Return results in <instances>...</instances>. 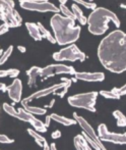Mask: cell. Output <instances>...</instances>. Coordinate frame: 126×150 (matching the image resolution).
<instances>
[{"instance_id":"obj_1","label":"cell","mask_w":126,"mask_h":150,"mask_svg":"<svg viewBox=\"0 0 126 150\" xmlns=\"http://www.w3.org/2000/svg\"><path fill=\"white\" fill-rule=\"evenodd\" d=\"M101 64L115 74L126 71V33L115 30L102 39L98 47Z\"/></svg>"},{"instance_id":"obj_2","label":"cell","mask_w":126,"mask_h":150,"mask_svg":"<svg viewBox=\"0 0 126 150\" xmlns=\"http://www.w3.org/2000/svg\"><path fill=\"white\" fill-rule=\"evenodd\" d=\"M50 25L53 30L56 43L59 45H68L77 41L80 35V27L75 26L74 20L55 13L51 18Z\"/></svg>"},{"instance_id":"obj_3","label":"cell","mask_w":126,"mask_h":150,"mask_svg":"<svg viewBox=\"0 0 126 150\" xmlns=\"http://www.w3.org/2000/svg\"><path fill=\"white\" fill-rule=\"evenodd\" d=\"M110 22H112L114 26L117 27V28L120 27L121 25L120 20L113 11L105 7L94 8L88 18L90 33L96 36L103 35L109 29L108 24Z\"/></svg>"},{"instance_id":"obj_4","label":"cell","mask_w":126,"mask_h":150,"mask_svg":"<svg viewBox=\"0 0 126 150\" xmlns=\"http://www.w3.org/2000/svg\"><path fill=\"white\" fill-rule=\"evenodd\" d=\"M61 84H55V85L50 86V87L45 88V89L37 91V92L33 93L30 96L26 97L24 99H22V104H29L31 101L35 100V99L43 98V97H46L50 94H57L60 97H64L73 81L71 79H67V78H61Z\"/></svg>"},{"instance_id":"obj_5","label":"cell","mask_w":126,"mask_h":150,"mask_svg":"<svg viewBox=\"0 0 126 150\" xmlns=\"http://www.w3.org/2000/svg\"><path fill=\"white\" fill-rule=\"evenodd\" d=\"M3 109L6 113H8V115H11V117L22 120V122H26L31 124L32 126H33V128L35 129L37 132L44 133L47 131V128H46L45 124H44L42 120L36 119V117H34V115L28 112L24 107L18 108V110H15L12 105L8 104V103H3Z\"/></svg>"},{"instance_id":"obj_6","label":"cell","mask_w":126,"mask_h":150,"mask_svg":"<svg viewBox=\"0 0 126 150\" xmlns=\"http://www.w3.org/2000/svg\"><path fill=\"white\" fill-rule=\"evenodd\" d=\"M0 20L9 28H18L22 20L18 12L14 9L13 0H0Z\"/></svg>"},{"instance_id":"obj_7","label":"cell","mask_w":126,"mask_h":150,"mask_svg":"<svg viewBox=\"0 0 126 150\" xmlns=\"http://www.w3.org/2000/svg\"><path fill=\"white\" fill-rule=\"evenodd\" d=\"M97 97L98 93L97 92H88V93H81V94H75L72 96L68 97V103L72 107H77V108H83L96 112L94 105L97 102Z\"/></svg>"},{"instance_id":"obj_8","label":"cell","mask_w":126,"mask_h":150,"mask_svg":"<svg viewBox=\"0 0 126 150\" xmlns=\"http://www.w3.org/2000/svg\"><path fill=\"white\" fill-rule=\"evenodd\" d=\"M53 58L56 61H72L73 62V61L79 60L83 62L87 58V55L83 51H80L75 44H71L54 53Z\"/></svg>"},{"instance_id":"obj_9","label":"cell","mask_w":126,"mask_h":150,"mask_svg":"<svg viewBox=\"0 0 126 150\" xmlns=\"http://www.w3.org/2000/svg\"><path fill=\"white\" fill-rule=\"evenodd\" d=\"M75 69L74 67H69V65L61 64V63H57V64H50L47 65L46 67H43L41 71V77L43 79H47V78L53 77L55 75H75Z\"/></svg>"},{"instance_id":"obj_10","label":"cell","mask_w":126,"mask_h":150,"mask_svg":"<svg viewBox=\"0 0 126 150\" xmlns=\"http://www.w3.org/2000/svg\"><path fill=\"white\" fill-rule=\"evenodd\" d=\"M73 117H74L76 124H78L79 126H80V128L83 130V132H85V134H87L88 136H89L90 138H91L92 140H93L94 142L98 145L99 148H100L101 150H107L106 147H105L104 144H103V141L101 140L100 137H99V135L94 132L93 127H92L91 125L87 122V120L83 119V117H80L77 112H73Z\"/></svg>"},{"instance_id":"obj_11","label":"cell","mask_w":126,"mask_h":150,"mask_svg":"<svg viewBox=\"0 0 126 150\" xmlns=\"http://www.w3.org/2000/svg\"><path fill=\"white\" fill-rule=\"evenodd\" d=\"M98 135L102 141L110 142L113 144H126V133L125 134H117V133H111L108 131L106 125L101 124L98 128Z\"/></svg>"},{"instance_id":"obj_12","label":"cell","mask_w":126,"mask_h":150,"mask_svg":"<svg viewBox=\"0 0 126 150\" xmlns=\"http://www.w3.org/2000/svg\"><path fill=\"white\" fill-rule=\"evenodd\" d=\"M22 8L31 11H39V12H54L58 13L60 11L59 7L50 2H20Z\"/></svg>"},{"instance_id":"obj_13","label":"cell","mask_w":126,"mask_h":150,"mask_svg":"<svg viewBox=\"0 0 126 150\" xmlns=\"http://www.w3.org/2000/svg\"><path fill=\"white\" fill-rule=\"evenodd\" d=\"M8 96L13 102L18 103L22 100V84L20 79H14L11 85L7 86Z\"/></svg>"},{"instance_id":"obj_14","label":"cell","mask_w":126,"mask_h":150,"mask_svg":"<svg viewBox=\"0 0 126 150\" xmlns=\"http://www.w3.org/2000/svg\"><path fill=\"white\" fill-rule=\"evenodd\" d=\"M75 79L79 81L85 82H102L105 80V75L103 73H85V71H79L75 73Z\"/></svg>"},{"instance_id":"obj_15","label":"cell","mask_w":126,"mask_h":150,"mask_svg":"<svg viewBox=\"0 0 126 150\" xmlns=\"http://www.w3.org/2000/svg\"><path fill=\"white\" fill-rule=\"evenodd\" d=\"M42 69L39 67H32L29 71H27V76H28V85L30 87L35 86L37 82L38 77H41Z\"/></svg>"},{"instance_id":"obj_16","label":"cell","mask_w":126,"mask_h":150,"mask_svg":"<svg viewBox=\"0 0 126 150\" xmlns=\"http://www.w3.org/2000/svg\"><path fill=\"white\" fill-rule=\"evenodd\" d=\"M26 27H27V30H28L29 34L32 38H33L35 41H41L43 39L41 35V32L39 30V27H38L37 24L35 23H26Z\"/></svg>"},{"instance_id":"obj_17","label":"cell","mask_w":126,"mask_h":150,"mask_svg":"<svg viewBox=\"0 0 126 150\" xmlns=\"http://www.w3.org/2000/svg\"><path fill=\"white\" fill-rule=\"evenodd\" d=\"M73 143H74V147L76 150H93L83 135H77V136H75L74 140H73Z\"/></svg>"},{"instance_id":"obj_18","label":"cell","mask_w":126,"mask_h":150,"mask_svg":"<svg viewBox=\"0 0 126 150\" xmlns=\"http://www.w3.org/2000/svg\"><path fill=\"white\" fill-rule=\"evenodd\" d=\"M50 117L51 120H53L54 122H58L60 125H63V126H72V125H75L76 122L75 120H71V119H68V117H65L63 115H59L57 113H51L50 115Z\"/></svg>"},{"instance_id":"obj_19","label":"cell","mask_w":126,"mask_h":150,"mask_svg":"<svg viewBox=\"0 0 126 150\" xmlns=\"http://www.w3.org/2000/svg\"><path fill=\"white\" fill-rule=\"evenodd\" d=\"M71 9H72V12L75 16V20L78 21L79 24L83 25V26L88 24V18H85V16H83V10L79 8V6L77 5L76 3H73L72 5H71Z\"/></svg>"},{"instance_id":"obj_20","label":"cell","mask_w":126,"mask_h":150,"mask_svg":"<svg viewBox=\"0 0 126 150\" xmlns=\"http://www.w3.org/2000/svg\"><path fill=\"white\" fill-rule=\"evenodd\" d=\"M28 133L30 134V136H32L34 139H35L36 143H37L40 147H42V148H43L44 143L47 142V140H46V139L44 138L42 135H40L39 132H37L36 130H33V129H28Z\"/></svg>"},{"instance_id":"obj_21","label":"cell","mask_w":126,"mask_h":150,"mask_svg":"<svg viewBox=\"0 0 126 150\" xmlns=\"http://www.w3.org/2000/svg\"><path fill=\"white\" fill-rule=\"evenodd\" d=\"M38 27H39V30L41 32V35L43 38H45V39H47L48 41L50 42V43L52 44H55L56 43V40L55 38H54L53 35H51V33H50L49 31L47 30V29L45 28V27L43 26V25L41 24V23H38Z\"/></svg>"},{"instance_id":"obj_22","label":"cell","mask_w":126,"mask_h":150,"mask_svg":"<svg viewBox=\"0 0 126 150\" xmlns=\"http://www.w3.org/2000/svg\"><path fill=\"white\" fill-rule=\"evenodd\" d=\"M22 107L26 109L28 112L32 113V115H43L46 113V108H42V107L37 106H31L30 104H22Z\"/></svg>"},{"instance_id":"obj_23","label":"cell","mask_w":126,"mask_h":150,"mask_svg":"<svg viewBox=\"0 0 126 150\" xmlns=\"http://www.w3.org/2000/svg\"><path fill=\"white\" fill-rule=\"evenodd\" d=\"M113 117L117 120V126L118 127H126V117L123 115L122 111L115 110L113 111Z\"/></svg>"},{"instance_id":"obj_24","label":"cell","mask_w":126,"mask_h":150,"mask_svg":"<svg viewBox=\"0 0 126 150\" xmlns=\"http://www.w3.org/2000/svg\"><path fill=\"white\" fill-rule=\"evenodd\" d=\"M20 75V71L16 69H0V78L9 77L16 79V77Z\"/></svg>"},{"instance_id":"obj_25","label":"cell","mask_w":126,"mask_h":150,"mask_svg":"<svg viewBox=\"0 0 126 150\" xmlns=\"http://www.w3.org/2000/svg\"><path fill=\"white\" fill-rule=\"evenodd\" d=\"M100 95L104 97V98H107V99H114V100H118V99H120V96H119L115 91H113V89L111 91H107V90L100 91Z\"/></svg>"},{"instance_id":"obj_26","label":"cell","mask_w":126,"mask_h":150,"mask_svg":"<svg viewBox=\"0 0 126 150\" xmlns=\"http://www.w3.org/2000/svg\"><path fill=\"white\" fill-rule=\"evenodd\" d=\"M12 51H13V46H12V45H10L9 47L5 50V51H3L1 57H0V65L4 64V63L7 61V59L10 57V55H11Z\"/></svg>"},{"instance_id":"obj_27","label":"cell","mask_w":126,"mask_h":150,"mask_svg":"<svg viewBox=\"0 0 126 150\" xmlns=\"http://www.w3.org/2000/svg\"><path fill=\"white\" fill-rule=\"evenodd\" d=\"M59 10L63 13V16H66V18H72V20H75V16H74V14H73L72 10L69 9L65 4H60Z\"/></svg>"},{"instance_id":"obj_28","label":"cell","mask_w":126,"mask_h":150,"mask_svg":"<svg viewBox=\"0 0 126 150\" xmlns=\"http://www.w3.org/2000/svg\"><path fill=\"white\" fill-rule=\"evenodd\" d=\"M73 2H75V3H77V4H80V5H83V6H85V8H88V9H94V8H97V5H96V3L94 2H87V1H85V0H72Z\"/></svg>"},{"instance_id":"obj_29","label":"cell","mask_w":126,"mask_h":150,"mask_svg":"<svg viewBox=\"0 0 126 150\" xmlns=\"http://www.w3.org/2000/svg\"><path fill=\"white\" fill-rule=\"evenodd\" d=\"M0 143H2V144H11V143H13V140L8 138L5 135L0 134Z\"/></svg>"},{"instance_id":"obj_30","label":"cell","mask_w":126,"mask_h":150,"mask_svg":"<svg viewBox=\"0 0 126 150\" xmlns=\"http://www.w3.org/2000/svg\"><path fill=\"white\" fill-rule=\"evenodd\" d=\"M113 91H115V92H116L120 97L123 96V95L126 94V84H125L124 86H122L121 88H114Z\"/></svg>"},{"instance_id":"obj_31","label":"cell","mask_w":126,"mask_h":150,"mask_svg":"<svg viewBox=\"0 0 126 150\" xmlns=\"http://www.w3.org/2000/svg\"><path fill=\"white\" fill-rule=\"evenodd\" d=\"M8 30H9V26L3 23V24L0 26V36L3 35V34H5V33H7Z\"/></svg>"},{"instance_id":"obj_32","label":"cell","mask_w":126,"mask_h":150,"mask_svg":"<svg viewBox=\"0 0 126 150\" xmlns=\"http://www.w3.org/2000/svg\"><path fill=\"white\" fill-rule=\"evenodd\" d=\"M51 137H52L53 139H58V138H60V137H61V132H60L59 130L54 131V132L51 134Z\"/></svg>"},{"instance_id":"obj_33","label":"cell","mask_w":126,"mask_h":150,"mask_svg":"<svg viewBox=\"0 0 126 150\" xmlns=\"http://www.w3.org/2000/svg\"><path fill=\"white\" fill-rule=\"evenodd\" d=\"M20 2H48V0H20Z\"/></svg>"},{"instance_id":"obj_34","label":"cell","mask_w":126,"mask_h":150,"mask_svg":"<svg viewBox=\"0 0 126 150\" xmlns=\"http://www.w3.org/2000/svg\"><path fill=\"white\" fill-rule=\"evenodd\" d=\"M0 91L1 92H6L7 91V86L4 83H0Z\"/></svg>"},{"instance_id":"obj_35","label":"cell","mask_w":126,"mask_h":150,"mask_svg":"<svg viewBox=\"0 0 126 150\" xmlns=\"http://www.w3.org/2000/svg\"><path fill=\"white\" fill-rule=\"evenodd\" d=\"M50 122H51V117H50V115H48V117H46V120H45V126L47 129L50 126Z\"/></svg>"},{"instance_id":"obj_36","label":"cell","mask_w":126,"mask_h":150,"mask_svg":"<svg viewBox=\"0 0 126 150\" xmlns=\"http://www.w3.org/2000/svg\"><path fill=\"white\" fill-rule=\"evenodd\" d=\"M18 49L20 50L22 53H24V52L27 51V49H26V47L24 46H22V45H20V46H18Z\"/></svg>"},{"instance_id":"obj_37","label":"cell","mask_w":126,"mask_h":150,"mask_svg":"<svg viewBox=\"0 0 126 150\" xmlns=\"http://www.w3.org/2000/svg\"><path fill=\"white\" fill-rule=\"evenodd\" d=\"M43 150H51V149H50V146H49V145H48V143H47V142L44 143Z\"/></svg>"},{"instance_id":"obj_38","label":"cell","mask_w":126,"mask_h":150,"mask_svg":"<svg viewBox=\"0 0 126 150\" xmlns=\"http://www.w3.org/2000/svg\"><path fill=\"white\" fill-rule=\"evenodd\" d=\"M50 149H51V150H57V148H56V144H55V143H52V144L50 145Z\"/></svg>"},{"instance_id":"obj_39","label":"cell","mask_w":126,"mask_h":150,"mask_svg":"<svg viewBox=\"0 0 126 150\" xmlns=\"http://www.w3.org/2000/svg\"><path fill=\"white\" fill-rule=\"evenodd\" d=\"M59 2H60V4H65L67 2V0H59Z\"/></svg>"},{"instance_id":"obj_40","label":"cell","mask_w":126,"mask_h":150,"mask_svg":"<svg viewBox=\"0 0 126 150\" xmlns=\"http://www.w3.org/2000/svg\"><path fill=\"white\" fill-rule=\"evenodd\" d=\"M54 101H55V100H52V101H51V103H50V105H49L50 107H52V106H53V104H54Z\"/></svg>"},{"instance_id":"obj_41","label":"cell","mask_w":126,"mask_h":150,"mask_svg":"<svg viewBox=\"0 0 126 150\" xmlns=\"http://www.w3.org/2000/svg\"><path fill=\"white\" fill-rule=\"evenodd\" d=\"M121 7H122V8H124V9H126V4H121Z\"/></svg>"},{"instance_id":"obj_42","label":"cell","mask_w":126,"mask_h":150,"mask_svg":"<svg viewBox=\"0 0 126 150\" xmlns=\"http://www.w3.org/2000/svg\"><path fill=\"white\" fill-rule=\"evenodd\" d=\"M2 53H3V50H2V49H0V57H1Z\"/></svg>"},{"instance_id":"obj_43","label":"cell","mask_w":126,"mask_h":150,"mask_svg":"<svg viewBox=\"0 0 126 150\" xmlns=\"http://www.w3.org/2000/svg\"><path fill=\"white\" fill-rule=\"evenodd\" d=\"M90 1H91V2H92V1H93V0H90Z\"/></svg>"}]
</instances>
